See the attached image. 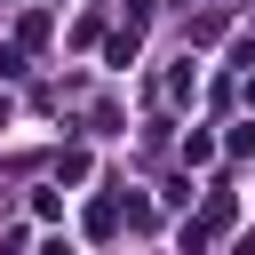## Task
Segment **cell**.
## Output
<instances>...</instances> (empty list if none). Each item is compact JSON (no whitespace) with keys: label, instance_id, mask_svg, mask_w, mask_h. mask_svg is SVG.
I'll list each match as a JSON object with an SVG mask.
<instances>
[{"label":"cell","instance_id":"cell-1","mask_svg":"<svg viewBox=\"0 0 255 255\" xmlns=\"http://www.w3.org/2000/svg\"><path fill=\"white\" fill-rule=\"evenodd\" d=\"M215 159V135H183V167H207Z\"/></svg>","mask_w":255,"mask_h":255}]
</instances>
